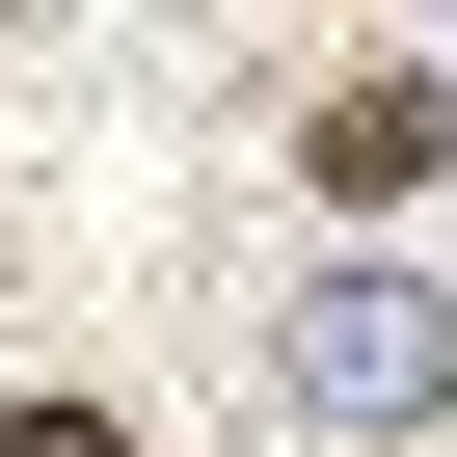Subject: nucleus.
Segmentation results:
<instances>
[{"mask_svg": "<svg viewBox=\"0 0 457 457\" xmlns=\"http://www.w3.org/2000/svg\"><path fill=\"white\" fill-rule=\"evenodd\" d=\"M430 377H457V350H430L403 270H323V296H296V403H323V430H430Z\"/></svg>", "mask_w": 457, "mask_h": 457, "instance_id": "nucleus-1", "label": "nucleus"}, {"mask_svg": "<svg viewBox=\"0 0 457 457\" xmlns=\"http://www.w3.org/2000/svg\"><path fill=\"white\" fill-rule=\"evenodd\" d=\"M430 135H457V81H323V108H296L323 188H430Z\"/></svg>", "mask_w": 457, "mask_h": 457, "instance_id": "nucleus-2", "label": "nucleus"}, {"mask_svg": "<svg viewBox=\"0 0 457 457\" xmlns=\"http://www.w3.org/2000/svg\"><path fill=\"white\" fill-rule=\"evenodd\" d=\"M0 457H108V430H81V403H0Z\"/></svg>", "mask_w": 457, "mask_h": 457, "instance_id": "nucleus-3", "label": "nucleus"}]
</instances>
